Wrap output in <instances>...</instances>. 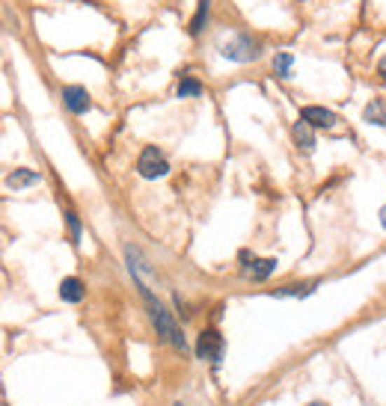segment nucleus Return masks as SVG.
Listing matches in <instances>:
<instances>
[{"label":"nucleus","mask_w":386,"mask_h":406,"mask_svg":"<svg viewBox=\"0 0 386 406\" xmlns=\"http://www.w3.org/2000/svg\"><path fill=\"white\" fill-rule=\"evenodd\" d=\"M134 282H137V288H140V297L146 300V309H149V317H152V326L158 329V335L164 338L167 344L176 347L179 353H184V350H188V341H184L181 329L176 326V321H172V314L167 312V306L160 300H155V294L146 288L143 276H134Z\"/></svg>","instance_id":"f257e3e1"},{"label":"nucleus","mask_w":386,"mask_h":406,"mask_svg":"<svg viewBox=\"0 0 386 406\" xmlns=\"http://www.w3.org/2000/svg\"><path fill=\"white\" fill-rule=\"evenodd\" d=\"M217 50H220V57L229 59V62H253L259 57V45L253 42V36H247V33H232L229 39H223L217 45Z\"/></svg>","instance_id":"f03ea898"},{"label":"nucleus","mask_w":386,"mask_h":406,"mask_svg":"<svg viewBox=\"0 0 386 406\" xmlns=\"http://www.w3.org/2000/svg\"><path fill=\"white\" fill-rule=\"evenodd\" d=\"M167 172H170V163L164 158V151L158 146H146L140 151V158H137V175L146 181H155V178H164Z\"/></svg>","instance_id":"7ed1b4c3"},{"label":"nucleus","mask_w":386,"mask_h":406,"mask_svg":"<svg viewBox=\"0 0 386 406\" xmlns=\"http://www.w3.org/2000/svg\"><path fill=\"white\" fill-rule=\"evenodd\" d=\"M223 335L217 332V329H202L196 338V359L202 362H220L223 359Z\"/></svg>","instance_id":"20e7f679"},{"label":"nucleus","mask_w":386,"mask_h":406,"mask_svg":"<svg viewBox=\"0 0 386 406\" xmlns=\"http://www.w3.org/2000/svg\"><path fill=\"white\" fill-rule=\"evenodd\" d=\"M63 104L69 113H74V116H83V113L92 110L90 92H86L83 86H63Z\"/></svg>","instance_id":"39448f33"},{"label":"nucleus","mask_w":386,"mask_h":406,"mask_svg":"<svg viewBox=\"0 0 386 406\" xmlns=\"http://www.w3.org/2000/svg\"><path fill=\"white\" fill-rule=\"evenodd\" d=\"M301 119L309 122L312 128H324V131L336 128V113L327 110V107H318V104H306V107L301 110Z\"/></svg>","instance_id":"423d86ee"},{"label":"nucleus","mask_w":386,"mask_h":406,"mask_svg":"<svg viewBox=\"0 0 386 406\" xmlns=\"http://www.w3.org/2000/svg\"><path fill=\"white\" fill-rule=\"evenodd\" d=\"M291 139H294V146L297 148H303L306 155H312L315 151V128L309 122H303V119H297L294 122V128H291Z\"/></svg>","instance_id":"0eeeda50"},{"label":"nucleus","mask_w":386,"mask_h":406,"mask_svg":"<svg viewBox=\"0 0 386 406\" xmlns=\"http://www.w3.org/2000/svg\"><path fill=\"white\" fill-rule=\"evenodd\" d=\"M83 294H86V290H83V282L78 276H66L63 282H60V300H63V302H81Z\"/></svg>","instance_id":"6e6552de"},{"label":"nucleus","mask_w":386,"mask_h":406,"mask_svg":"<svg viewBox=\"0 0 386 406\" xmlns=\"http://www.w3.org/2000/svg\"><path fill=\"white\" fill-rule=\"evenodd\" d=\"M363 119L368 125H378V128H386V98H371L366 110H363Z\"/></svg>","instance_id":"1a4fd4ad"},{"label":"nucleus","mask_w":386,"mask_h":406,"mask_svg":"<svg viewBox=\"0 0 386 406\" xmlns=\"http://www.w3.org/2000/svg\"><path fill=\"white\" fill-rule=\"evenodd\" d=\"M42 181V175L36 172V169H15V172H9L6 175V187L12 190H21V187H30V184H39Z\"/></svg>","instance_id":"9d476101"},{"label":"nucleus","mask_w":386,"mask_h":406,"mask_svg":"<svg viewBox=\"0 0 386 406\" xmlns=\"http://www.w3.org/2000/svg\"><path fill=\"white\" fill-rule=\"evenodd\" d=\"M208 15H211V0H199V6H196L193 18H191L188 33H191V36H199V33H202L205 24H208Z\"/></svg>","instance_id":"9b49d317"},{"label":"nucleus","mask_w":386,"mask_h":406,"mask_svg":"<svg viewBox=\"0 0 386 406\" xmlns=\"http://www.w3.org/2000/svg\"><path fill=\"white\" fill-rule=\"evenodd\" d=\"M315 288H318V282L285 285V288H277V290H273V297H280V300H285V297H297V300H303V297H309V294H315Z\"/></svg>","instance_id":"f8f14e48"},{"label":"nucleus","mask_w":386,"mask_h":406,"mask_svg":"<svg viewBox=\"0 0 386 406\" xmlns=\"http://www.w3.org/2000/svg\"><path fill=\"white\" fill-rule=\"evenodd\" d=\"M277 270V258H253V264H250V273L253 276V282H265V279Z\"/></svg>","instance_id":"ddd939ff"},{"label":"nucleus","mask_w":386,"mask_h":406,"mask_svg":"<svg viewBox=\"0 0 386 406\" xmlns=\"http://www.w3.org/2000/svg\"><path fill=\"white\" fill-rule=\"evenodd\" d=\"M176 95L179 98H199L202 95V83H199L196 78H181L179 86H176Z\"/></svg>","instance_id":"4468645a"},{"label":"nucleus","mask_w":386,"mask_h":406,"mask_svg":"<svg viewBox=\"0 0 386 406\" xmlns=\"http://www.w3.org/2000/svg\"><path fill=\"white\" fill-rule=\"evenodd\" d=\"M291 66H294V57H291V54H285V50L273 57V71H277L280 78H291Z\"/></svg>","instance_id":"2eb2a0df"},{"label":"nucleus","mask_w":386,"mask_h":406,"mask_svg":"<svg viewBox=\"0 0 386 406\" xmlns=\"http://www.w3.org/2000/svg\"><path fill=\"white\" fill-rule=\"evenodd\" d=\"M66 223H69L71 240H74V244H78V240H81V220H78V214H74V211H66Z\"/></svg>","instance_id":"dca6fc26"},{"label":"nucleus","mask_w":386,"mask_h":406,"mask_svg":"<svg viewBox=\"0 0 386 406\" xmlns=\"http://www.w3.org/2000/svg\"><path fill=\"white\" fill-rule=\"evenodd\" d=\"M378 74H380V80H386V57H380V62H378Z\"/></svg>","instance_id":"f3484780"},{"label":"nucleus","mask_w":386,"mask_h":406,"mask_svg":"<svg viewBox=\"0 0 386 406\" xmlns=\"http://www.w3.org/2000/svg\"><path fill=\"white\" fill-rule=\"evenodd\" d=\"M380 225H383V228H386V205H383V208H380Z\"/></svg>","instance_id":"a211bd4d"},{"label":"nucleus","mask_w":386,"mask_h":406,"mask_svg":"<svg viewBox=\"0 0 386 406\" xmlns=\"http://www.w3.org/2000/svg\"><path fill=\"white\" fill-rule=\"evenodd\" d=\"M306 406H330V403H321V400H312V403H306Z\"/></svg>","instance_id":"6ab92c4d"},{"label":"nucleus","mask_w":386,"mask_h":406,"mask_svg":"<svg viewBox=\"0 0 386 406\" xmlns=\"http://www.w3.org/2000/svg\"><path fill=\"white\" fill-rule=\"evenodd\" d=\"M172 406H184V403H172Z\"/></svg>","instance_id":"aec40b11"}]
</instances>
